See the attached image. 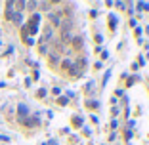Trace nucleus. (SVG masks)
I'll list each match as a JSON object with an SVG mask.
<instances>
[{
    "mask_svg": "<svg viewBox=\"0 0 149 145\" xmlns=\"http://www.w3.org/2000/svg\"><path fill=\"white\" fill-rule=\"evenodd\" d=\"M50 34H52V31H50V29H46V31H44V36H42V38H44V40H48V38H50Z\"/></svg>",
    "mask_w": 149,
    "mask_h": 145,
    "instance_id": "1",
    "label": "nucleus"
},
{
    "mask_svg": "<svg viewBox=\"0 0 149 145\" xmlns=\"http://www.w3.org/2000/svg\"><path fill=\"white\" fill-rule=\"evenodd\" d=\"M19 113H21V117H25V113H27V109L23 107V105H21V107H19Z\"/></svg>",
    "mask_w": 149,
    "mask_h": 145,
    "instance_id": "2",
    "label": "nucleus"
}]
</instances>
